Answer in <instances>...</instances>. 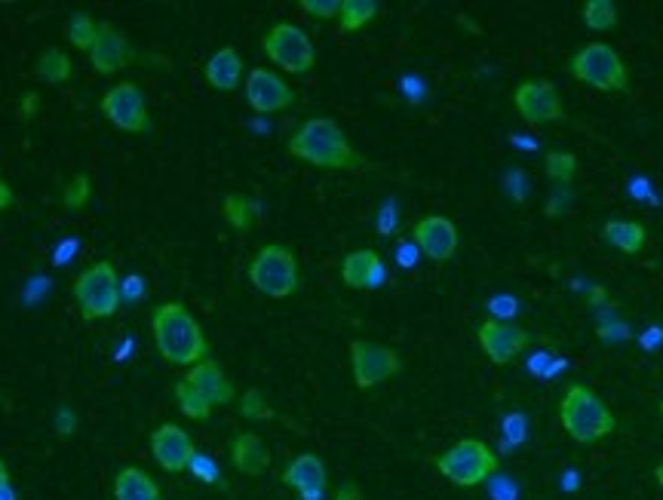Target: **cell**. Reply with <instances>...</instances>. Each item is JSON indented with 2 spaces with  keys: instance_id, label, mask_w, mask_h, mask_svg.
Returning <instances> with one entry per match:
<instances>
[{
  "instance_id": "obj_38",
  "label": "cell",
  "mask_w": 663,
  "mask_h": 500,
  "mask_svg": "<svg viewBox=\"0 0 663 500\" xmlns=\"http://www.w3.org/2000/svg\"><path fill=\"white\" fill-rule=\"evenodd\" d=\"M332 500H363V491H360V485L357 482H341L338 488H335V497Z\"/></svg>"
},
{
  "instance_id": "obj_25",
  "label": "cell",
  "mask_w": 663,
  "mask_h": 500,
  "mask_svg": "<svg viewBox=\"0 0 663 500\" xmlns=\"http://www.w3.org/2000/svg\"><path fill=\"white\" fill-rule=\"evenodd\" d=\"M71 74H74L71 59H68L62 50H56V47L43 53V56L37 59V65H34V77L43 80V83H68Z\"/></svg>"
},
{
  "instance_id": "obj_37",
  "label": "cell",
  "mask_w": 663,
  "mask_h": 500,
  "mask_svg": "<svg viewBox=\"0 0 663 500\" xmlns=\"http://www.w3.org/2000/svg\"><path fill=\"white\" fill-rule=\"evenodd\" d=\"M56 430H59V436H71V433L77 430V415L71 412L68 405L59 408V415H56Z\"/></svg>"
},
{
  "instance_id": "obj_36",
  "label": "cell",
  "mask_w": 663,
  "mask_h": 500,
  "mask_svg": "<svg viewBox=\"0 0 663 500\" xmlns=\"http://www.w3.org/2000/svg\"><path fill=\"white\" fill-rule=\"evenodd\" d=\"M37 111H40V93H37V89H28V93L19 99V117L22 120H34Z\"/></svg>"
},
{
  "instance_id": "obj_43",
  "label": "cell",
  "mask_w": 663,
  "mask_h": 500,
  "mask_svg": "<svg viewBox=\"0 0 663 500\" xmlns=\"http://www.w3.org/2000/svg\"><path fill=\"white\" fill-rule=\"evenodd\" d=\"M654 479H657V482L663 485V464H657V470H654Z\"/></svg>"
},
{
  "instance_id": "obj_40",
  "label": "cell",
  "mask_w": 663,
  "mask_h": 500,
  "mask_svg": "<svg viewBox=\"0 0 663 500\" xmlns=\"http://www.w3.org/2000/svg\"><path fill=\"white\" fill-rule=\"evenodd\" d=\"M602 301H605V289H602V286H593V289L587 292V304H590V307H599Z\"/></svg>"
},
{
  "instance_id": "obj_21",
  "label": "cell",
  "mask_w": 663,
  "mask_h": 500,
  "mask_svg": "<svg viewBox=\"0 0 663 500\" xmlns=\"http://www.w3.org/2000/svg\"><path fill=\"white\" fill-rule=\"evenodd\" d=\"M231 461L243 476H261L271 464V451L255 433H237L231 442Z\"/></svg>"
},
{
  "instance_id": "obj_6",
  "label": "cell",
  "mask_w": 663,
  "mask_h": 500,
  "mask_svg": "<svg viewBox=\"0 0 663 500\" xmlns=\"http://www.w3.org/2000/svg\"><path fill=\"white\" fill-rule=\"evenodd\" d=\"M498 467L501 464L495 458V451L482 439H461L436 458V470L461 488L482 485L485 479H492L498 473Z\"/></svg>"
},
{
  "instance_id": "obj_32",
  "label": "cell",
  "mask_w": 663,
  "mask_h": 500,
  "mask_svg": "<svg viewBox=\"0 0 663 500\" xmlns=\"http://www.w3.org/2000/svg\"><path fill=\"white\" fill-rule=\"evenodd\" d=\"M240 415L249 418V421H271V418H274V408L268 405V399H264L261 390L249 387V390L240 396Z\"/></svg>"
},
{
  "instance_id": "obj_41",
  "label": "cell",
  "mask_w": 663,
  "mask_h": 500,
  "mask_svg": "<svg viewBox=\"0 0 663 500\" xmlns=\"http://www.w3.org/2000/svg\"><path fill=\"white\" fill-rule=\"evenodd\" d=\"M7 485H10V470L4 461H0V488H7Z\"/></svg>"
},
{
  "instance_id": "obj_29",
  "label": "cell",
  "mask_w": 663,
  "mask_h": 500,
  "mask_svg": "<svg viewBox=\"0 0 663 500\" xmlns=\"http://www.w3.org/2000/svg\"><path fill=\"white\" fill-rule=\"evenodd\" d=\"M584 25L590 31H611L617 25V7L611 4V0H587Z\"/></svg>"
},
{
  "instance_id": "obj_22",
  "label": "cell",
  "mask_w": 663,
  "mask_h": 500,
  "mask_svg": "<svg viewBox=\"0 0 663 500\" xmlns=\"http://www.w3.org/2000/svg\"><path fill=\"white\" fill-rule=\"evenodd\" d=\"M114 500H163V494L142 467H123L114 476Z\"/></svg>"
},
{
  "instance_id": "obj_10",
  "label": "cell",
  "mask_w": 663,
  "mask_h": 500,
  "mask_svg": "<svg viewBox=\"0 0 663 500\" xmlns=\"http://www.w3.org/2000/svg\"><path fill=\"white\" fill-rule=\"evenodd\" d=\"M350 366H353V381L363 390H372L384 384L387 378L400 375L403 359L396 350L372 344V341H353L350 344Z\"/></svg>"
},
{
  "instance_id": "obj_24",
  "label": "cell",
  "mask_w": 663,
  "mask_h": 500,
  "mask_svg": "<svg viewBox=\"0 0 663 500\" xmlns=\"http://www.w3.org/2000/svg\"><path fill=\"white\" fill-rule=\"evenodd\" d=\"M221 212H225V218H228V224L234 227V231H249V227L258 221L261 206L246 194H228L225 203H221Z\"/></svg>"
},
{
  "instance_id": "obj_42",
  "label": "cell",
  "mask_w": 663,
  "mask_h": 500,
  "mask_svg": "<svg viewBox=\"0 0 663 500\" xmlns=\"http://www.w3.org/2000/svg\"><path fill=\"white\" fill-rule=\"evenodd\" d=\"M0 500H16V491H13V485L0 488Z\"/></svg>"
},
{
  "instance_id": "obj_1",
  "label": "cell",
  "mask_w": 663,
  "mask_h": 500,
  "mask_svg": "<svg viewBox=\"0 0 663 500\" xmlns=\"http://www.w3.org/2000/svg\"><path fill=\"white\" fill-rule=\"evenodd\" d=\"M151 332L157 353L169 362V366H188L194 369L197 362L209 359V344L200 329V323L191 316V310L179 301H166L154 307L151 313Z\"/></svg>"
},
{
  "instance_id": "obj_39",
  "label": "cell",
  "mask_w": 663,
  "mask_h": 500,
  "mask_svg": "<svg viewBox=\"0 0 663 500\" xmlns=\"http://www.w3.org/2000/svg\"><path fill=\"white\" fill-rule=\"evenodd\" d=\"M10 203H13V188L4 181V175H0V212L10 209Z\"/></svg>"
},
{
  "instance_id": "obj_11",
  "label": "cell",
  "mask_w": 663,
  "mask_h": 500,
  "mask_svg": "<svg viewBox=\"0 0 663 500\" xmlns=\"http://www.w3.org/2000/svg\"><path fill=\"white\" fill-rule=\"evenodd\" d=\"M513 105L519 111V117L532 126L541 123H556L565 117L562 108V96L553 80H525L519 83V89L513 93Z\"/></svg>"
},
{
  "instance_id": "obj_23",
  "label": "cell",
  "mask_w": 663,
  "mask_h": 500,
  "mask_svg": "<svg viewBox=\"0 0 663 500\" xmlns=\"http://www.w3.org/2000/svg\"><path fill=\"white\" fill-rule=\"evenodd\" d=\"M602 234L614 249H621L627 255H639L645 246V227L639 221H608L602 227Z\"/></svg>"
},
{
  "instance_id": "obj_16",
  "label": "cell",
  "mask_w": 663,
  "mask_h": 500,
  "mask_svg": "<svg viewBox=\"0 0 663 500\" xmlns=\"http://www.w3.org/2000/svg\"><path fill=\"white\" fill-rule=\"evenodd\" d=\"M136 59V50H132V43L111 25V22H99V34H96V43L90 50V62L99 74H117L120 68L132 65Z\"/></svg>"
},
{
  "instance_id": "obj_3",
  "label": "cell",
  "mask_w": 663,
  "mask_h": 500,
  "mask_svg": "<svg viewBox=\"0 0 663 500\" xmlns=\"http://www.w3.org/2000/svg\"><path fill=\"white\" fill-rule=\"evenodd\" d=\"M559 418L562 427L574 442H599L614 433L617 421L608 412V405L587 387V384H571L568 393L562 396L559 405Z\"/></svg>"
},
{
  "instance_id": "obj_44",
  "label": "cell",
  "mask_w": 663,
  "mask_h": 500,
  "mask_svg": "<svg viewBox=\"0 0 663 500\" xmlns=\"http://www.w3.org/2000/svg\"><path fill=\"white\" fill-rule=\"evenodd\" d=\"M660 418H663V402H660Z\"/></svg>"
},
{
  "instance_id": "obj_4",
  "label": "cell",
  "mask_w": 663,
  "mask_h": 500,
  "mask_svg": "<svg viewBox=\"0 0 663 500\" xmlns=\"http://www.w3.org/2000/svg\"><path fill=\"white\" fill-rule=\"evenodd\" d=\"M74 292V301H77V310L86 323H96V320H108V316L117 313V307L123 304V295H120V277L111 261H96L83 270V274L74 280L71 286Z\"/></svg>"
},
{
  "instance_id": "obj_7",
  "label": "cell",
  "mask_w": 663,
  "mask_h": 500,
  "mask_svg": "<svg viewBox=\"0 0 663 500\" xmlns=\"http://www.w3.org/2000/svg\"><path fill=\"white\" fill-rule=\"evenodd\" d=\"M249 283L268 298H289L298 292L301 274H298V258L292 249L271 243L255 252L249 264Z\"/></svg>"
},
{
  "instance_id": "obj_15",
  "label": "cell",
  "mask_w": 663,
  "mask_h": 500,
  "mask_svg": "<svg viewBox=\"0 0 663 500\" xmlns=\"http://www.w3.org/2000/svg\"><path fill=\"white\" fill-rule=\"evenodd\" d=\"M532 335L525 329H516V326H504L498 320H485L479 326V347L485 350L495 366H510V362L528 347Z\"/></svg>"
},
{
  "instance_id": "obj_28",
  "label": "cell",
  "mask_w": 663,
  "mask_h": 500,
  "mask_svg": "<svg viewBox=\"0 0 663 500\" xmlns=\"http://www.w3.org/2000/svg\"><path fill=\"white\" fill-rule=\"evenodd\" d=\"M96 34H99V22H93L90 13H74L68 19V37H71V43H74L77 50L90 53L93 43H96Z\"/></svg>"
},
{
  "instance_id": "obj_2",
  "label": "cell",
  "mask_w": 663,
  "mask_h": 500,
  "mask_svg": "<svg viewBox=\"0 0 663 500\" xmlns=\"http://www.w3.org/2000/svg\"><path fill=\"white\" fill-rule=\"evenodd\" d=\"M289 154L317 169H360L363 157L353 151L341 126L329 117H311L289 139Z\"/></svg>"
},
{
  "instance_id": "obj_5",
  "label": "cell",
  "mask_w": 663,
  "mask_h": 500,
  "mask_svg": "<svg viewBox=\"0 0 663 500\" xmlns=\"http://www.w3.org/2000/svg\"><path fill=\"white\" fill-rule=\"evenodd\" d=\"M568 71L574 80H581L593 89H602V93H627L630 80H627V65L617 56L614 47L608 43H587L584 50H578L568 62Z\"/></svg>"
},
{
  "instance_id": "obj_13",
  "label": "cell",
  "mask_w": 663,
  "mask_h": 500,
  "mask_svg": "<svg viewBox=\"0 0 663 500\" xmlns=\"http://www.w3.org/2000/svg\"><path fill=\"white\" fill-rule=\"evenodd\" d=\"M151 454L160 470L166 473H185L194 461V439L179 424H160L151 433Z\"/></svg>"
},
{
  "instance_id": "obj_30",
  "label": "cell",
  "mask_w": 663,
  "mask_h": 500,
  "mask_svg": "<svg viewBox=\"0 0 663 500\" xmlns=\"http://www.w3.org/2000/svg\"><path fill=\"white\" fill-rule=\"evenodd\" d=\"M544 166H547V175L562 188L571 185L574 172H578V160H574V154H568V151H550L544 157Z\"/></svg>"
},
{
  "instance_id": "obj_31",
  "label": "cell",
  "mask_w": 663,
  "mask_h": 500,
  "mask_svg": "<svg viewBox=\"0 0 663 500\" xmlns=\"http://www.w3.org/2000/svg\"><path fill=\"white\" fill-rule=\"evenodd\" d=\"M90 197H93V181H90V175H74L68 185L62 188V206L65 209H83L86 203H90Z\"/></svg>"
},
{
  "instance_id": "obj_17",
  "label": "cell",
  "mask_w": 663,
  "mask_h": 500,
  "mask_svg": "<svg viewBox=\"0 0 663 500\" xmlns=\"http://www.w3.org/2000/svg\"><path fill=\"white\" fill-rule=\"evenodd\" d=\"M341 280L350 289H375L384 283V261L375 249H357L344 255L341 261Z\"/></svg>"
},
{
  "instance_id": "obj_12",
  "label": "cell",
  "mask_w": 663,
  "mask_h": 500,
  "mask_svg": "<svg viewBox=\"0 0 663 500\" xmlns=\"http://www.w3.org/2000/svg\"><path fill=\"white\" fill-rule=\"evenodd\" d=\"M243 93H246L249 108L258 114H277V111H286L289 105H295L292 86L268 68L249 71V77L243 83Z\"/></svg>"
},
{
  "instance_id": "obj_34",
  "label": "cell",
  "mask_w": 663,
  "mask_h": 500,
  "mask_svg": "<svg viewBox=\"0 0 663 500\" xmlns=\"http://www.w3.org/2000/svg\"><path fill=\"white\" fill-rule=\"evenodd\" d=\"M301 10H304L307 16H314V19L329 22V19H338L341 0H301Z\"/></svg>"
},
{
  "instance_id": "obj_14",
  "label": "cell",
  "mask_w": 663,
  "mask_h": 500,
  "mask_svg": "<svg viewBox=\"0 0 663 500\" xmlns=\"http://www.w3.org/2000/svg\"><path fill=\"white\" fill-rule=\"evenodd\" d=\"M415 246L436 264H446L458 252V227L446 215H427L412 227Z\"/></svg>"
},
{
  "instance_id": "obj_18",
  "label": "cell",
  "mask_w": 663,
  "mask_h": 500,
  "mask_svg": "<svg viewBox=\"0 0 663 500\" xmlns=\"http://www.w3.org/2000/svg\"><path fill=\"white\" fill-rule=\"evenodd\" d=\"M185 381L191 384V387H197L206 399H209V405L215 408V405H231L234 402V384L228 381V375L221 372V366L215 359H203V362H197L194 369H188V375H185Z\"/></svg>"
},
{
  "instance_id": "obj_33",
  "label": "cell",
  "mask_w": 663,
  "mask_h": 500,
  "mask_svg": "<svg viewBox=\"0 0 663 500\" xmlns=\"http://www.w3.org/2000/svg\"><path fill=\"white\" fill-rule=\"evenodd\" d=\"M194 473V479L206 482V485H218L221 482V473H218V464L209 458V454H194V461L188 467Z\"/></svg>"
},
{
  "instance_id": "obj_27",
  "label": "cell",
  "mask_w": 663,
  "mask_h": 500,
  "mask_svg": "<svg viewBox=\"0 0 663 500\" xmlns=\"http://www.w3.org/2000/svg\"><path fill=\"white\" fill-rule=\"evenodd\" d=\"M175 399H179V408H182V415L185 418H191V421H206L209 415H212V405H209V399L197 390V387H191L185 378L175 384Z\"/></svg>"
},
{
  "instance_id": "obj_8",
  "label": "cell",
  "mask_w": 663,
  "mask_h": 500,
  "mask_svg": "<svg viewBox=\"0 0 663 500\" xmlns=\"http://www.w3.org/2000/svg\"><path fill=\"white\" fill-rule=\"evenodd\" d=\"M261 43H264V56L289 74H307L317 65V50H314L311 37L292 22H277L268 34H264Z\"/></svg>"
},
{
  "instance_id": "obj_9",
  "label": "cell",
  "mask_w": 663,
  "mask_h": 500,
  "mask_svg": "<svg viewBox=\"0 0 663 500\" xmlns=\"http://www.w3.org/2000/svg\"><path fill=\"white\" fill-rule=\"evenodd\" d=\"M102 114L111 126L132 132V135H148L151 132V114L148 102L139 83H117L102 96Z\"/></svg>"
},
{
  "instance_id": "obj_19",
  "label": "cell",
  "mask_w": 663,
  "mask_h": 500,
  "mask_svg": "<svg viewBox=\"0 0 663 500\" xmlns=\"http://www.w3.org/2000/svg\"><path fill=\"white\" fill-rule=\"evenodd\" d=\"M283 485H289L298 497L301 494H326V464L317 458V454H298V458L283 470Z\"/></svg>"
},
{
  "instance_id": "obj_26",
  "label": "cell",
  "mask_w": 663,
  "mask_h": 500,
  "mask_svg": "<svg viewBox=\"0 0 663 500\" xmlns=\"http://www.w3.org/2000/svg\"><path fill=\"white\" fill-rule=\"evenodd\" d=\"M375 16H378L375 0H341V13H338L341 31H360Z\"/></svg>"
},
{
  "instance_id": "obj_20",
  "label": "cell",
  "mask_w": 663,
  "mask_h": 500,
  "mask_svg": "<svg viewBox=\"0 0 663 500\" xmlns=\"http://www.w3.org/2000/svg\"><path fill=\"white\" fill-rule=\"evenodd\" d=\"M206 83L218 93H234L243 80V59L234 47H221L209 56L206 62Z\"/></svg>"
},
{
  "instance_id": "obj_35",
  "label": "cell",
  "mask_w": 663,
  "mask_h": 500,
  "mask_svg": "<svg viewBox=\"0 0 663 500\" xmlns=\"http://www.w3.org/2000/svg\"><path fill=\"white\" fill-rule=\"evenodd\" d=\"M120 295H123V301H139V298H145V280L142 277H126V280H120Z\"/></svg>"
}]
</instances>
